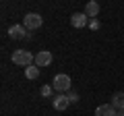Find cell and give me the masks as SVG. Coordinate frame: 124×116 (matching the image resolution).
Listing matches in <instances>:
<instances>
[{"label": "cell", "mask_w": 124, "mask_h": 116, "mask_svg": "<svg viewBox=\"0 0 124 116\" xmlns=\"http://www.w3.org/2000/svg\"><path fill=\"white\" fill-rule=\"evenodd\" d=\"M52 64V52L50 50H41L35 54V66H50Z\"/></svg>", "instance_id": "52a82bcc"}, {"label": "cell", "mask_w": 124, "mask_h": 116, "mask_svg": "<svg viewBox=\"0 0 124 116\" xmlns=\"http://www.w3.org/2000/svg\"><path fill=\"white\" fill-rule=\"evenodd\" d=\"M66 95H68V99H70V104H79V99H81V98H79V93H77V91H72V89L68 91Z\"/></svg>", "instance_id": "5bb4252c"}, {"label": "cell", "mask_w": 124, "mask_h": 116, "mask_svg": "<svg viewBox=\"0 0 124 116\" xmlns=\"http://www.w3.org/2000/svg\"><path fill=\"white\" fill-rule=\"evenodd\" d=\"M118 116H124V110H118Z\"/></svg>", "instance_id": "9a60e30c"}, {"label": "cell", "mask_w": 124, "mask_h": 116, "mask_svg": "<svg viewBox=\"0 0 124 116\" xmlns=\"http://www.w3.org/2000/svg\"><path fill=\"white\" fill-rule=\"evenodd\" d=\"M89 29H91V31H97V29H99V27H101V23H99L97 21V19H89Z\"/></svg>", "instance_id": "4fadbf2b"}, {"label": "cell", "mask_w": 124, "mask_h": 116, "mask_svg": "<svg viewBox=\"0 0 124 116\" xmlns=\"http://www.w3.org/2000/svg\"><path fill=\"white\" fill-rule=\"evenodd\" d=\"M41 23H44V19H41V15H37V13H27L25 19H23V25H25L27 29H39Z\"/></svg>", "instance_id": "3957f363"}, {"label": "cell", "mask_w": 124, "mask_h": 116, "mask_svg": "<svg viewBox=\"0 0 124 116\" xmlns=\"http://www.w3.org/2000/svg\"><path fill=\"white\" fill-rule=\"evenodd\" d=\"M70 85H72V81H70L68 75H56L54 81H52L54 91H58V93H68L70 91Z\"/></svg>", "instance_id": "7a4b0ae2"}, {"label": "cell", "mask_w": 124, "mask_h": 116, "mask_svg": "<svg viewBox=\"0 0 124 116\" xmlns=\"http://www.w3.org/2000/svg\"><path fill=\"white\" fill-rule=\"evenodd\" d=\"M85 15H87L89 19H97V15H99V4H97V0H89L87 4H85Z\"/></svg>", "instance_id": "9c48e42d"}, {"label": "cell", "mask_w": 124, "mask_h": 116, "mask_svg": "<svg viewBox=\"0 0 124 116\" xmlns=\"http://www.w3.org/2000/svg\"><path fill=\"white\" fill-rule=\"evenodd\" d=\"M10 60H13L15 64H19V66H29L31 62H35V56H33L29 50H15V52L10 54Z\"/></svg>", "instance_id": "6da1fadb"}, {"label": "cell", "mask_w": 124, "mask_h": 116, "mask_svg": "<svg viewBox=\"0 0 124 116\" xmlns=\"http://www.w3.org/2000/svg\"><path fill=\"white\" fill-rule=\"evenodd\" d=\"M29 29H27L25 25H10L8 27V37H13V40H27V37H31V33H27Z\"/></svg>", "instance_id": "277c9868"}, {"label": "cell", "mask_w": 124, "mask_h": 116, "mask_svg": "<svg viewBox=\"0 0 124 116\" xmlns=\"http://www.w3.org/2000/svg\"><path fill=\"white\" fill-rule=\"evenodd\" d=\"M70 25L75 29H83V27L89 25V17L85 13H72L70 15Z\"/></svg>", "instance_id": "5b68a950"}, {"label": "cell", "mask_w": 124, "mask_h": 116, "mask_svg": "<svg viewBox=\"0 0 124 116\" xmlns=\"http://www.w3.org/2000/svg\"><path fill=\"white\" fill-rule=\"evenodd\" d=\"M25 77L27 79H37L39 77V66H33V64L25 66Z\"/></svg>", "instance_id": "8fae6325"}, {"label": "cell", "mask_w": 124, "mask_h": 116, "mask_svg": "<svg viewBox=\"0 0 124 116\" xmlns=\"http://www.w3.org/2000/svg\"><path fill=\"white\" fill-rule=\"evenodd\" d=\"M52 106L56 108L58 112H64L68 106H70V99H68V95H66V93H58L56 98L52 99Z\"/></svg>", "instance_id": "8992f818"}, {"label": "cell", "mask_w": 124, "mask_h": 116, "mask_svg": "<svg viewBox=\"0 0 124 116\" xmlns=\"http://www.w3.org/2000/svg\"><path fill=\"white\" fill-rule=\"evenodd\" d=\"M112 106L116 108V110H124V93L122 91H118V93H114L112 95Z\"/></svg>", "instance_id": "30bf717a"}, {"label": "cell", "mask_w": 124, "mask_h": 116, "mask_svg": "<svg viewBox=\"0 0 124 116\" xmlns=\"http://www.w3.org/2000/svg\"><path fill=\"white\" fill-rule=\"evenodd\" d=\"M95 116H118V110H116L112 104H101V106H97V110H95Z\"/></svg>", "instance_id": "ba28073f"}, {"label": "cell", "mask_w": 124, "mask_h": 116, "mask_svg": "<svg viewBox=\"0 0 124 116\" xmlns=\"http://www.w3.org/2000/svg\"><path fill=\"white\" fill-rule=\"evenodd\" d=\"M52 91H54V87H52V85H44V87L39 89V93L44 95V98H50V95H52Z\"/></svg>", "instance_id": "7c38bea8"}]
</instances>
